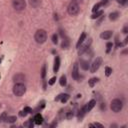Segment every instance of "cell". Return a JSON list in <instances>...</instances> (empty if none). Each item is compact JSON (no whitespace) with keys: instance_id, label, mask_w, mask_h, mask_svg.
I'll return each instance as SVG.
<instances>
[{"instance_id":"cell-22","label":"cell","mask_w":128,"mask_h":128,"mask_svg":"<svg viewBox=\"0 0 128 128\" xmlns=\"http://www.w3.org/2000/svg\"><path fill=\"white\" fill-rule=\"evenodd\" d=\"M68 46H69V41H68V39H63L62 44H61V47H62L63 49H66V48H68Z\"/></svg>"},{"instance_id":"cell-34","label":"cell","mask_w":128,"mask_h":128,"mask_svg":"<svg viewBox=\"0 0 128 128\" xmlns=\"http://www.w3.org/2000/svg\"><path fill=\"white\" fill-rule=\"evenodd\" d=\"M24 110H25L27 113H32V109H31V108H29V107H25V108H24Z\"/></svg>"},{"instance_id":"cell-7","label":"cell","mask_w":128,"mask_h":128,"mask_svg":"<svg viewBox=\"0 0 128 128\" xmlns=\"http://www.w3.org/2000/svg\"><path fill=\"white\" fill-rule=\"evenodd\" d=\"M101 64H102V58L101 57H96V59H94V61L92 62L91 66L89 68L90 71H91V73H95L99 69V67L101 66Z\"/></svg>"},{"instance_id":"cell-21","label":"cell","mask_w":128,"mask_h":128,"mask_svg":"<svg viewBox=\"0 0 128 128\" xmlns=\"http://www.w3.org/2000/svg\"><path fill=\"white\" fill-rule=\"evenodd\" d=\"M69 99V95L68 94H61V97H60V100L62 103H65L67 102V100Z\"/></svg>"},{"instance_id":"cell-5","label":"cell","mask_w":128,"mask_h":128,"mask_svg":"<svg viewBox=\"0 0 128 128\" xmlns=\"http://www.w3.org/2000/svg\"><path fill=\"white\" fill-rule=\"evenodd\" d=\"M91 43H92V39H91V38H89V39H85L84 42L78 47V54H79V55L84 54V53L89 49Z\"/></svg>"},{"instance_id":"cell-9","label":"cell","mask_w":128,"mask_h":128,"mask_svg":"<svg viewBox=\"0 0 128 128\" xmlns=\"http://www.w3.org/2000/svg\"><path fill=\"white\" fill-rule=\"evenodd\" d=\"M95 105H96V100H95V99H92V100H90L85 106L82 107V110L84 111V113H87V112H89Z\"/></svg>"},{"instance_id":"cell-16","label":"cell","mask_w":128,"mask_h":128,"mask_svg":"<svg viewBox=\"0 0 128 128\" xmlns=\"http://www.w3.org/2000/svg\"><path fill=\"white\" fill-rule=\"evenodd\" d=\"M102 15H103V11H102V10H98V11H95V12L92 14L91 18H92V19H97L98 17H100V16H102Z\"/></svg>"},{"instance_id":"cell-24","label":"cell","mask_w":128,"mask_h":128,"mask_svg":"<svg viewBox=\"0 0 128 128\" xmlns=\"http://www.w3.org/2000/svg\"><path fill=\"white\" fill-rule=\"evenodd\" d=\"M35 122H36V124H41V123H42V117H41L40 114H37V115H36V117H35Z\"/></svg>"},{"instance_id":"cell-11","label":"cell","mask_w":128,"mask_h":128,"mask_svg":"<svg viewBox=\"0 0 128 128\" xmlns=\"http://www.w3.org/2000/svg\"><path fill=\"white\" fill-rule=\"evenodd\" d=\"M59 67H60V58H59V56H56L55 59H54V67H53V71H54L55 73L58 72Z\"/></svg>"},{"instance_id":"cell-37","label":"cell","mask_w":128,"mask_h":128,"mask_svg":"<svg viewBox=\"0 0 128 128\" xmlns=\"http://www.w3.org/2000/svg\"><path fill=\"white\" fill-rule=\"evenodd\" d=\"M106 2H107V0H102V3H103V4L106 3Z\"/></svg>"},{"instance_id":"cell-23","label":"cell","mask_w":128,"mask_h":128,"mask_svg":"<svg viewBox=\"0 0 128 128\" xmlns=\"http://www.w3.org/2000/svg\"><path fill=\"white\" fill-rule=\"evenodd\" d=\"M6 121L9 122V123H13L16 121V117L15 116H7L6 117Z\"/></svg>"},{"instance_id":"cell-4","label":"cell","mask_w":128,"mask_h":128,"mask_svg":"<svg viewBox=\"0 0 128 128\" xmlns=\"http://www.w3.org/2000/svg\"><path fill=\"white\" fill-rule=\"evenodd\" d=\"M80 11V7H79V4L72 1L69 5H68V8H67V12L69 15L71 16H74V15H77Z\"/></svg>"},{"instance_id":"cell-8","label":"cell","mask_w":128,"mask_h":128,"mask_svg":"<svg viewBox=\"0 0 128 128\" xmlns=\"http://www.w3.org/2000/svg\"><path fill=\"white\" fill-rule=\"evenodd\" d=\"M71 76H72V78H73L74 80H76V81H80V80H79V79H80L79 66H78V64H77V63H75V64H74V66H73V68H72Z\"/></svg>"},{"instance_id":"cell-1","label":"cell","mask_w":128,"mask_h":128,"mask_svg":"<svg viewBox=\"0 0 128 128\" xmlns=\"http://www.w3.org/2000/svg\"><path fill=\"white\" fill-rule=\"evenodd\" d=\"M34 39L37 43L39 44H43L46 40H47V32L44 29H39L35 32L34 35Z\"/></svg>"},{"instance_id":"cell-18","label":"cell","mask_w":128,"mask_h":128,"mask_svg":"<svg viewBox=\"0 0 128 128\" xmlns=\"http://www.w3.org/2000/svg\"><path fill=\"white\" fill-rule=\"evenodd\" d=\"M118 17H119V13L118 12H112V13L109 14V19L112 20V21L118 19Z\"/></svg>"},{"instance_id":"cell-2","label":"cell","mask_w":128,"mask_h":128,"mask_svg":"<svg viewBox=\"0 0 128 128\" xmlns=\"http://www.w3.org/2000/svg\"><path fill=\"white\" fill-rule=\"evenodd\" d=\"M26 92V86L23 83H15V85L13 86V93L15 96H22L24 95V93Z\"/></svg>"},{"instance_id":"cell-31","label":"cell","mask_w":128,"mask_h":128,"mask_svg":"<svg viewBox=\"0 0 128 128\" xmlns=\"http://www.w3.org/2000/svg\"><path fill=\"white\" fill-rule=\"evenodd\" d=\"M91 127H99V128H103V125H101V124H99V123H94V124H91L90 125Z\"/></svg>"},{"instance_id":"cell-29","label":"cell","mask_w":128,"mask_h":128,"mask_svg":"<svg viewBox=\"0 0 128 128\" xmlns=\"http://www.w3.org/2000/svg\"><path fill=\"white\" fill-rule=\"evenodd\" d=\"M56 80H57V79H56V77L54 76V77H52V78L48 81V84H49V85H53V84L56 82Z\"/></svg>"},{"instance_id":"cell-38","label":"cell","mask_w":128,"mask_h":128,"mask_svg":"<svg viewBox=\"0 0 128 128\" xmlns=\"http://www.w3.org/2000/svg\"><path fill=\"white\" fill-rule=\"evenodd\" d=\"M0 62H1V59H0Z\"/></svg>"},{"instance_id":"cell-17","label":"cell","mask_w":128,"mask_h":128,"mask_svg":"<svg viewBox=\"0 0 128 128\" xmlns=\"http://www.w3.org/2000/svg\"><path fill=\"white\" fill-rule=\"evenodd\" d=\"M98 81H99V78H97V77H93V78H91L90 80H88V84H89L90 87H93Z\"/></svg>"},{"instance_id":"cell-3","label":"cell","mask_w":128,"mask_h":128,"mask_svg":"<svg viewBox=\"0 0 128 128\" xmlns=\"http://www.w3.org/2000/svg\"><path fill=\"white\" fill-rule=\"evenodd\" d=\"M110 108H111V110H112L113 112L118 113V112H120V111L122 110V108H123V102H122L120 99L115 98V99H113V100L111 101Z\"/></svg>"},{"instance_id":"cell-12","label":"cell","mask_w":128,"mask_h":128,"mask_svg":"<svg viewBox=\"0 0 128 128\" xmlns=\"http://www.w3.org/2000/svg\"><path fill=\"white\" fill-rule=\"evenodd\" d=\"M80 67H81L83 70H88V69L90 68L89 61H88V60H83V59H81V60H80Z\"/></svg>"},{"instance_id":"cell-20","label":"cell","mask_w":128,"mask_h":128,"mask_svg":"<svg viewBox=\"0 0 128 128\" xmlns=\"http://www.w3.org/2000/svg\"><path fill=\"white\" fill-rule=\"evenodd\" d=\"M102 5H103V3H102V2H97V3H96L94 6H93L92 11H93V12L98 11V10H99V8H100V7H102Z\"/></svg>"},{"instance_id":"cell-14","label":"cell","mask_w":128,"mask_h":128,"mask_svg":"<svg viewBox=\"0 0 128 128\" xmlns=\"http://www.w3.org/2000/svg\"><path fill=\"white\" fill-rule=\"evenodd\" d=\"M85 39H86V33H85V32H82L81 35H80V37H79V39H78V41H77V43H76V47L78 48V47L84 42Z\"/></svg>"},{"instance_id":"cell-33","label":"cell","mask_w":128,"mask_h":128,"mask_svg":"<svg viewBox=\"0 0 128 128\" xmlns=\"http://www.w3.org/2000/svg\"><path fill=\"white\" fill-rule=\"evenodd\" d=\"M27 114H28V113H27L25 110H23V111H20V113H19V115H20V116H22V117H23V116H26Z\"/></svg>"},{"instance_id":"cell-19","label":"cell","mask_w":128,"mask_h":128,"mask_svg":"<svg viewBox=\"0 0 128 128\" xmlns=\"http://www.w3.org/2000/svg\"><path fill=\"white\" fill-rule=\"evenodd\" d=\"M59 84H60L61 86H65V85L67 84V78H66L65 75H62V76L60 77V79H59Z\"/></svg>"},{"instance_id":"cell-35","label":"cell","mask_w":128,"mask_h":128,"mask_svg":"<svg viewBox=\"0 0 128 128\" xmlns=\"http://www.w3.org/2000/svg\"><path fill=\"white\" fill-rule=\"evenodd\" d=\"M123 33H124V34H126V33H127V26H125V27H124V29H123Z\"/></svg>"},{"instance_id":"cell-25","label":"cell","mask_w":128,"mask_h":128,"mask_svg":"<svg viewBox=\"0 0 128 128\" xmlns=\"http://www.w3.org/2000/svg\"><path fill=\"white\" fill-rule=\"evenodd\" d=\"M111 73H112V68L106 66V67H105V75H106V76H110Z\"/></svg>"},{"instance_id":"cell-27","label":"cell","mask_w":128,"mask_h":128,"mask_svg":"<svg viewBox=\"0 0 128 128\" xmlns=\"http://www.w3.org/2000/svg\"><path fill=\"white\" fill-rule=\"evenodd\" d=\"M52 42H53V44H57L58 43V36L56 34L52 35Z\"/></svg>"},{"instance_id":"cell-36","label":"cell","mask_w":128,"mask_h":128,"mask_svg":"<svg viewBox=\"0 0 128 128\" xmlns=\"http://www.w3.org/2000/svg\"><path fill=\"white\" fill-rule=\"evenodd\" d=\"M73 1H74V2H76V3H78V4L83 2V0H73Z\"/></svg>"},{"instance_id":"cell-6","label":"cell","mask_w":128,"mask_h":128,"mask_svg":"<svg viewBox=\"0 0 128 128\" xmlns=\"http://www.w3.org/2000/svg\"><path fill=\"white\" fill-rule=\"evenodd\" d=\"M12 5L16 11H22L26 7V2L25 0H13Z\"/></svg>"},{"instance_id":"cell-10","label":"cell","mask_w":128,"mask_h":128,"mask_svg":"<svg viewBox=\"0 0 128 128\" xmlns=\"http://www.w3.org/2000/svg\"><path fill=\"white\" fill-rule=\"evenodd\" d=\"M112 35H113V32L111 30H106V31H104L100 34V38H102L104 40H108L112 37Z\"/></svg>"},{"instance_id":"cell-28","label":"cell","mask_w":128,"mask_h":128,"mask_svg":"<svg viewBox=\"0 0 128 128\" xmlns=\"http://www.w3.org/2000/svg\"><path fill=\"white\" fill-rule=\"evenodd\" d=\"M41 72H42V73H41V76H42V78L44 79V78H45V75H46V66H45V65H43Z\"/></svg>"},{"instance_id":"cell-32","label":"cell","mask_w":128,"mask_h":128,"mask_svg":"<svg viewBox=\"0 0 128 128\" xmlns=\"http://www.w3.org/2000/svg\"><path fill=\"white\" fill-rule=\"evenodd\" d=\"M119 4H121V5H125L126 3H127V0H116Z\"/></svg>"},{"instance_id":"cell-15","label":"cell","mask_w":128,"mask_h":128,"mask_svg":"<svg viewBox=\"0 0 128 128\" xmlns=\"http://www.w3.org/2000/svg\"><path fill=\"white\" fill-rule=\"evenodd\" d=\"M41 0H29V3L33 8H38L41 5Z\"/></svg>"},{"instance_id":"cell-26","label":"cell","mask_w":128,"mask_h":128,"mask_svg":"<svg viewBox=\"0 0 128 128\" xmlns=\"http://www.w3.org/2000/svg\"><path fill=\"white\" fill-rule=\"evenodd\" d=\"M112 47H113V43L108 42V43L106 44V48H107V49H106V52H107V53H109V52H110V50L112 49Z\"/></svg>"},{"instance_id":"cell-30","label":"cell","mask_w":128,"mask_h":128,"mask_svg":"<svg viewBox=\"0 0 128 128\" xmlns=\"http://www.w3.org/2000/svg\"><path fill=\"white\" fill-rule=\"evenodd\" d=\"M73 116H74V113H73L72 111H70V112H68V113H67V115H66V118H67V119H71Z\"/></svg>"},{"instance_id":"cell-13","label":"cell","mask_w":128,"mask_h":128,"mask_svg":"<svg viewBox=\"0 0 128 128\" xmlns=\"http://www.w3.org/2000/svg\"><path fill=\"white\" fill-rule=\"evenodd\" d=\"M24 79H25V76L23 74H16L13 77V80L15 83H21L22 81H24Z\"/></svg>"}]
</instances>
